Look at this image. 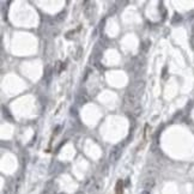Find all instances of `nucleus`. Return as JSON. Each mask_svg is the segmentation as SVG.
<instances>
[{
	"label": "nucleus",
	"mask_w": 194,
	"mask_h": 194,
	"mask_svg": "<svg viewBox=\"0 0 194 194\" xmlns=\"http://www.w3.org/2000/svg\"><path fill=\"white\" fill-rule=\"evenodd\" d=\"M122 192H123V183L121 180H119L115 187V194H122Z\"/></svg>",
	"instance_id": "f257e3e1"
}]
</instances>
